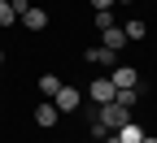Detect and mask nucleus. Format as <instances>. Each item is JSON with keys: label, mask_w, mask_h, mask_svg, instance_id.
I'll list each match as a JSON object with an SVG mask.
<instances>
[{"label": "nucleus", "mask_w": 157, "mask_h": 143, "mask_svg": "<svg viewBox=\"0 0 157 143\" xmlns=\"http://www.w3.org/2000/svg\"><path fill=\"white\" fill-rule=\"evenodd\" d=\"M52 104H57V113H74V109H83V91L70 87V83H61L57 95H52Z\"/></svg>", "instance_id": "nucleus-1"}, {"label": "nucleus", "mask_w": 157, "mask_h": 143, "mask_svg": "<svg viewBox=\"0 0 157 143\" xmlns=\"http://www.w3.org/2000/svg\"><path fill=\"white\" fill-rule=\"evenodd\" d=\"M87 95H92V104L96 109H105V104H113V83H109V78H92V87H87Z\"/></svg>", "instance_id": "nucleus-2"}, {"label": "nucleus", "mask_w": 157, "mask_h": 143, "mask_svg": "<svg viewBox=\"0 0 157 143\" xmlns=\"http://www.w3.org/2000/svg\"><path fill=\"white\" fill-rule=\"evenodd\" d=\"M105 78L113 83V91H135V83H140V74L131 65H113V74H105Z\"/></svg>", "instance_id": "nucleus-3"}, {"label": "nucleus", "mask_w": 157, "mask_h": 143, "mask_svg": "<svg viewBox=\"0 0 157 143\" xmlns=\"http://www.w3.org/2000/svg\"><path fill=\"white\" fill-rule=\"evenodd\" d=\"M83 56H87V65H101V70H113V65H118V52L105 48V44H92Z\"/></svg>", "instance_id": "nucleus-4"}, {"label": "nucleus", "mask_w": 157, "mask_h": 143, "mask_svg": "<svg viewBox=\"0 0 157 143\" xmlns=\"http://www.w3.org/2000/svg\"><path fill=\"white\" fill-rule=\"evenodd\" d=\"M17 22H22L26 30H48V9L31 5V9H22V13H17Z\"/></svg>", "instance_id": "nucleus-5"}, {"label": "nucleus", "mask_w": 157, "mask_h": 143, "mask_svg": "<svg viewBox=\"0 0 157 143\" xmlns=\"http://www.w3.org/2000/svg\"><path fill=\"white\" fill-rule=\"evenodd\" d=\"M57 117H61V113H57V104H52V100H44V104H35V126H39V130L57 126Z\"/></svg>", "instance_id": "nucleus-6"}, {"label": "nucleus", "mask_w": 157, "mask_h": 143, "mask_svg": "<svg viewBox=\"0 0 157 143\" xmlns=\"http://www.w3.org/2000/svg\"><path fill=\"white\" fill-rule=\"evenodd\" d=\"M101 44H105V48H113V52H122V48H127V35H122V26H109V30L101 35Z\"/></svg>", "instance_id": "nucleus-7"}, {"label": "nucleus", "mask_w": 157, "mask_h": 143, "mask_svg": "<svg viewBox=\"0 0 157 143\" xmlns=\"http://www.w3.org/2000/svg\"><path fill=\"white\" fill-rule=\"evenodd\" d=\"M122 35H127V44H131V39H144V35H148V26L140 22V17H131V22L122 26Z\"/></svg>", "instance_id": "nucleus-8"}, {"label": "nucleus", "mask_w": 157, "mask_h": 143, "mask_svg": "<svg viewBox=\"0 0 157 143\" xmlns=\"http://www.w3.org/2000/svg\"><path fill=\"white\" fill-rule=\"evenodd\" d=\"M57 87H61L57 74H39V91H44V95H57Z\"/></svg>", "instance_id": "nucleus-9"}, {"label": "nucleus", "mask_w": 157, "mask_h": 143, "mask_svg": "<svg viewBox=\"0 0 157 143\" xmlns=\"http://www.w3.org/2000/svg\"><path fill=\"white\" fill-rule=\"evenodd\" d=\"M17 13H13V0H0V26H13Z\"/></svg>", "instance_id": "nucleus-10"}, {"label": "nucleus", "mask_w": 157, "mask_h": 143, "mask_svg": "<svg viewBox=\"0 0 157 143\" xmlns=\"http://www.w3.org/2000/svg\"><path fill=\"white\" fill-rule=\"evenodd\" d=\"M109 26H118V22H113V13H109V9H96V30L105 35Z\"/></svg>", "instance_id": "nucleus-11"}, {"label": "nucleus", "mask_w": 157, "mask_h": 143, "mask_svg": "<svg viewBox=\"0 0 157 143\" xmlns=\"http://www.w3.org/2000/svg\"><path fill=\"white\" fill-rule=\"evenodd\" d=\"M113 104L131 113V109H135V91H118V95H113Z\"/></svg>", "instance_id": "nucleus-12"}, {"label": "nucleus", "mask_w": 157, "mask_h": 143, "mask_svg": "<svg viewBox=\"0 0 157 143\" xmlns=\"http://www.w3.org/2000/svg\"><path fill=\"white\" fill-rule=\"evenodd\" d=\"M92 5H96V9H109V5H113V0H92Z\"/></svg>", "instance_id": "nucleus-13"}, {"label": "nucleus", "mask_w": 157, "mask_h": 143, "mask_svg": "<svg viewBox=\"0 0 157 143\" xmlns=\"http://www.w3.org/2000/svg\"><path fill=\"white\" fill-rule=\"evenodd\" d=\"M140 143H157V139H153V134H144V139H140Z\"/></svg>", "instance_id": "nucleus-14"}, {"label": "nucleus", "mask_w": 157, "mask_h": 143, "mask_svg": "<svg viewBox=\"0 0 157 143\" xmlns=\"http://www.w3.org/2000/svg\"><path fill=\"white\" fill-rule=\"evenodd\" d=\"M113 5H135V0H113Z\"/></svg>", "instance_id": "nucleus-15"}, {"label": "nucleus", "mask_w": 157, "mask_h": 143, "mask_svg": "<svg viewBox=\"0 0 157 143\" xmlns=\"http://www.w3.org/2000/svg\"><path fill=\"white\" fill-rule=\"evenodd\" d=\"M0 65H5V48H0Z\"/></svg>", "instance_id": "nucleus-16"}]
</instances>
